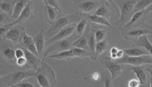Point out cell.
<instances>
[{
    "instance_id": "7402d4cb",
    "label": "cell",
    "mask_w": 152,
    "mask_h": 87,
    "mask_svg": "<svg viewBox=\"0 0 152 87\" xmlns=\"http://www.w3.org/2000/svg\"><path fill=\"white\" fill-rule=\"evenodd\" d=\"M90 29H89V27H87L86 31L82 36H80L79 38L76 40L73 44V47L78 48L84 49L86 51H89V48L88 45V34Z\"/></svg>"
},
{
    "instance_id": "484cf974",
    "label": "cell",
    "mask_w": 152,
    "mask_h": 87,
    "mask_svg": "<svg viewBox=\"0 0 152 87\" xmlns=\"http://www.w3.org/2000/svg\"><path fill=\"white\" fill-rule=\"evenodd\" d=\"M94 14L98 15L99 16L104 17L108 19L111 15V10L110 9L109 4H108L107 2L102 4L96 10Z\"/></svg>"
},
{
    "instance_id": "5b68a950",
    "label": "cell",
    "mask_w": 152,
    "mask_h": 87,
    "mask_svg": "<svg viewBox=\"0 0 152 87\" xmlns=\"http://www.w3.org/2000/svg\"><path fill=\"white\" fill-rule=\"evenodd\" d=\"M35 70H19L8 74L1 75V78L7 87H13L26 78L34 75Z\"/></svg>"
},
{
    "instance_id": "d590c367",
    "label": "cell",
    "mask_w": 152,
    "mask_h": 87,
    "mask_svg": "<svg viewBox=\"0 0 152 87\" xmlns=\"http://www.w3.org/2000/svg\"><path fill=\"white\" fill-rule=\"evenodd\" d=\"M15 25L14 22L10 23L9 24H7L4 25H2L0 27V38L1 39H4V37L6 35L7 33L8 32L10 29Z\"/></svg>"
},
{
    "instance_id": "f546056e",
    "label": "cell",
    "mask_w": 152,
    "mask_h": 87,
    "mask_svg": "<svg viewBox=\"0 0 152 87\" xmlns=\"http://www.w3.org/2000/svg\"><path fill=\"white\" fill-rule=\"evenodd\" d=\"M71 49L72 51L73 56L75 57L84 58L86 57H89L90 58H91V55L90 52L84 49L75 48V47H72Z\"/></svg>"
},
{
    "instance_id": "4316f807",
    "label": "cell",
    "mask_w": 152,
    "mask_h": 87,
    "mask_svg": "<svg viewBox=\"0 0 152 87\" xmlns=\"http://www.w3.org/2000/svg\"><path fill=\"white\" fill-rule=\"evenodd\" d=\"M74 57H75L73 56V52L71 49L64 51L59 52V53L51 55L50 57V58L57 59L59 60H66L68 61H69Z\"/></svg>"
},
{
    "instance_id": "f1b7e54d",
    "label": "cell",
    "mask_w": 152,
    "mask_h": 87,
    "mask_svg": "<svg viewBox=\"0 0 152 87\" xmlns=\"http://www.w3.org/2000/svg\"><path fill=\"white\" fill-rule=\"evenodd\" d=\"M151 4L152 0H138L134 7V13L147 10Z\"/></svg>"
},
{
    "instance_id": "52a82bcc",
    "label": "cell",
    "mask_w": 152,
    "mask_h": 87,
    "mask_svg": "<svg viewBox=\"0 0 152 87\" xmlns=\"http://www.w3.org/2000/svg\"><path fill=\"white\" fill-rule=\"evenodd\" d=\"M121 34L126 40L134 42L142 36L152 34V26L145 23L142 26L128 31H121Z\"/></svg>"
},
{
    "instance_id": "60d3db41",
    "label": "cell",
    "mask_w": 152,
    "mask_h": 87,
    "mask_svg": "<svg viewBox=\"0 0 152 87\" xmlns=\"http://www.w3.org/2000/svg\"><path fill=\"white\" fill-rule=\"evenodd\" d=\"M35 86L33 84L29 82H23V81L20 82L19 83L15 85L14 87H34Z\"/></svg>"
},
{
    "instance_id": "2e32d148",
    "label": "cell",
    "mask_w": 152,
    "mask_h": 87,
    "mask_svg": "<svg viewBox=\"0 0 152 87\" xmlns=\"http://www.w3.org/2000/svg\"><path fill=\"white\" fill-rule=\"evenodd\" d=\"M44 29H41L39 32L35 36L33 37L34 42L35 43V46L38 51V55L40 58H41L44 53V49L46 45V40L45 36Z\"/></svg>"
},
{
    "instance_id": "f6af8a7d",
    "label": "cell",
    "mask_w": 152,
    "mask_h": 87,
    "mask_svg": "<svg viewBox=\"0 0 152 87\" xmlns=\"http://www.w3.org/2000/svg\"><path fill=\"white\" fill-rule=\"evenodd\" d=\"M124 55L125 54H124V50H118V51L117 53V59H119V58H121L122 57H123Z\"/></svg>"
},
{
    "instance_id": "ac0fdd59",
    "label": "cell",
    "mask_w": 152,
    "mask_h": 87,
    "mask_svg": "<svg viewBox=\"0 0 152 87\" xmlns=\"http://www.w3.org/2000/svg\"><path fill=\"white\" fill-rule=\"evenodd\" d=\"M64 15L63 14L60 13L57 9L50 6H45V19L48 23L52 25L59 17Z\"/></svg>"
},
{
    "instance_id": "bcb514c9",
    "label": "cell",
    "mask_w": 152,
    "mask_h": 87,
    "mask_svg": "<svg viewBox=\"0 0 152 87\" xmlns=\"http://www.w3.org/2000/svg\"><path fill=\"white\" fill-rule=\"evenodd\" d=\"M118 51V49L116 47H113L110 49V54H114L117 55V52Z\"/></svg>"
},
{
    "instance_id": "9a60e30c",
    "label": "cell",
    "mask_w": 152,
    "mask_h": 87,
    "mask_svg": "<svg viewBox=\"0 0 152 87\" xmlns=\"http://www.w3.org/2000/svg\"><path fill=\"white\" fill-rule=\"evenodd\" d=\"M22 48L24 51L25 57L27 60L26 67L28 69H31L36 71L41 64L42 59L35 54L32 53V52L29 51V50L23 47H22Z\"/></svg>"
},
{
    "instance_id": "277c9868",
    "label": "cell",
    "mask_w": 152,
    "mask_h": 87,
    "mask_svg": "<svg viewBox=\"0 0 152 87\" xmlns=\"http://www.w3.org/2000/svg\"><path fill=\"white\" fill-rule=\"evenodd\" d=\"M79 37H80L78 36L76 32H75L72 36L66 39H63L57 42L47 45L46 50L45 51L42 57V61H44L48 55L52 52H61L70 50L73 47L74 42Z\"/></svg>"
},
{
    "instance_id": "8d00e7d4",
    "label": "cell",
    "mask_w": 152,
    "mask_h": 87,
    "mask_svg": "<svg viewBox=\"0 0 152 87\" xmlns=\"http://www.w3.org/2000/svg\"><path fill=\"white\" fill-rule=\"evenodd\" d=\"M42 1L44 2L45 6L53 7L56 9H57L58 11H59L60 13L63 14L62 13L61 9L60 8V5L59 4L58 0H42Z\"/></svg>"
},
{
    "instance_id": "603a6c76",
    "label": "cell",
    "mask_w": 152,
    "mask_h": 87,
    "mask_svg": "<svg viewBox=\"0 0 152 87\" xmlns=\"http://www.w3.org/2000/svg\"><path fill=\"white\" fill-rule=\"evenodd\" d=\"M124 54L131 57H137L143 55H150L149 52L146 49L142 47L137 46V48H131L124 49Z\"/></svg>"
},
{
    "instance_id": "ab89813d",
    "label": "cell",
    "mask_w": 152,
    "mask_h": 87,
    "mask_svg": "<svg viewBox=\"0 0 152 87\" xmlns=\"http://www.w3.org/2000/svg\"><path fill=\"white\" fill-rule=\"evenodd\" d=\"M15 56H16V59L18 58H21L22 57L25 56V52L22 48H18L15 49Z\"/></svg>"
},
{
    "instance_id": "d6986e66",
    "label": "cell",
    "mask_w": 152,
    "mask_h": 87,
    "mask_svg": "<svg viewBox=\"0 0 152 87\" xmlns=\"http://www.w3.org/2000/svg\"><path fill=\"white\" fill-rule=\"evenodd\" d=\"M83 16L86 20H88L90 23L94 24H98L107 27L111 26V24L110 23L107 19L102 16H99L95 14H83Z\"/></svg>"
},
{
    "instance_id": "9c48e42d",
    "label": "cell",
    "mask_w": 152,
    "mask_h": 87,
    "mask_svg": "<svg viewBox=\"0 0 152 87\" xmlns=\"http://www.w3.org/2000/svg\"><path fill=\"white\" fill-rule=\"evenodd\" d=\"M114 61L118 63L124 65H131L133 66H140L145 64L152 65V56L151 55H147L137 57H131L124 55L123 57Z\"/></svg>"
},
{
    "instance_id": "7c38bea8",
    "label": "cell",
    "mask_w": 152,
    "mask_h": 87,
    "mask_svg": "<svg viewBox=\"0 0 152 87\" xmlns=\"http://www.w3.org/2000/svg\"><path fill=\"white\" fill-rule=\"evenodd\" d=\"M25 32V29L19 24H15L7 33L4 39L10 40L14 44L19 43L20 39L23 33Z\"/></svg>"
},
{
    "instance_id": "4dcf8cb0",
    "label": "cell",
    "mask_w": 152,
    "mask_h": 87,
    "mask_svg": "<svg viewBox=\"0 0 152 87\" xmlns=\"http://www.w3.org/2000/svg\"><path fill=\"white\" fill-rule=\"evenodd\" d=\"M101 79L104 86L106 87H111L113 86V80L111 78V74L108 70H105L101 75Z\"/></svg>"
},
{
    "instance_id": "836d02e7",
    "label": "cell",
    "mask_w": 152,
    "mask_h": 87,
    "mask_svg": "<svg viewBox=\"0 0 152 87\" xmlns=\"http://www.w3.org/2000/svg\"><path fill=\"white\" fill-rule=\"evenodd\" d=\"M15 20L13 19L12 16L8 15V14L1 11L0 13V26H2L7 24L14 22Z\"/></svg>"
},
{
    "instance_id": "d6a6232c",
    "label": "cell",
    "mask_w": 152,
    "mask_h": 87,
    "mask_svg": "<svg viewBox=\"0 0 152 87\" xmlns=\"http://www.w3.org/2000/svg\"><path fill=\"white\" fill-rule=\"evenodd\" d=\"M87 21L84 18L81 20L79 23H77L76 26V31L75 32L77 34L79 37L82 36L86 31V29L87 28Z\"/></svg>"
},
{
    "instance_id": "ee69618b",
    "label": "cell",
    "mask_w": 152,
    "mask_h": 87,
    "mask_svg": "<svg viewBox=\"0 0 152 87\" xmlns=\"http://www.w3.org/2000/svg\"><path fill=\"white\" fill-rule=\"evenodd\" d=\"M146 71L149 73L150 76H151V78L149 79V87H152V69L151 68H146Z\"/></svg>"
},
{
    "instance_id": "ba28073f",
    "label": "cell",
    "mask_w": 152,
    "mask_h": 87,
    "mask_svg": "<svg viewBox=\"0 0 152 87\" xmlns=\"http://www.w3.org/2000/svg\"><path fill=\"white\" fill-rule=\"evenodd\" d=\"M102 66L108 70L111 74L113 81L120 76L124 68V64L113 61L108 56H105L101 60Z\"/></svg>"
},
{
    "instance_id": "7a4b0ae2",
    "label": "cell",
    "mask_w": 152,
    "mask_h": 87,
    "mask_svg": "<svg viewBox=\"0 0 152 87\" xmlns=\"http://www.w3.org/2000/svg\"><path fill=\"white\" fill-rule=\"evenodd\" d=\"M34 76L41 87H53L57 83L56 75L53 70L42 61L35 71Z\"/></svg>"
},
{
    "instance_id": "83f0119b",
    "label": "cell",
    "mask_w": 152,
    "mask_h": 87,
    "mask_svg": "<svg viewBox=\"0 0 152 87\" xmlns=\"http://www.w3.org/2000/svg\"><path fill=\"white\" fill-rule=\"evenodd\" d=\"M109 48L108 40L105 39L101 42H99L96 43L95 48V57L97 59L100 55L107 51Z\"/></svg>"
},
{
    "instance_id": "5bb4252c",
    "label": "cell",
    "mask_w": 152,
    "mask_h": 87,
    "mask_svg": "<svg viewBox=\"0 0 152 87\" xmlns=\"http://www.w3.org/2000/svg\"><path fill=\"white\" fill-rule=\"evenodd\" d=\"M35 18V16L33 13V3L32 1H30L23 10L18 19L14 21V23L15 24L22 23L34 19Z\"/></svg>"
},
{
    "instance_id": "d4e9b609",
    "label": "cell",
    "mask_w": 152,
    "mask_h": 87,
    "mask_svg": "<svg viewBox=\"0 0 152 87\" xmlns=\"http://www.w3.org/2000/svg\"><path fill=\"white\" fill-rule=\"evenodd\" d=\"M134 43L137 46L142 47L145 48L152 56V44L149 42L147 36L141 37Z\"/></svg>"
},
{
    "instance_id": "1f68e13d",
    "label": "cell",
    "mask_w": 152,
    "mask_h": 87,
    "mask_svg": "<svg viewBox=\"0 0 152 87\" xmlns=\"http://www.w3.org/2000/svg\"><path fill=\"white\" fill-rule=\"evenodd\" d=\"M15 50L11 48H7L3 50L2 53L5 59L10 61H16Z\"/></svg>"
},
{
    "instance_id": "8992f818",
    "label": "cell",
    "mask_w": 152,
    "mask_h": 87,
    "mask_svg": "<svg viewBox=\"0 0 152 87\" xmlns=\"http://www.w3.org/2000/svg\"><path fill=\"white\" fill-rule=\"evenodd\" d=\"M104 0H73V7L83 14H94Z\"/></svg>"
},
{
    "instance_id": "c3c4849f",
    "label": "cell",
    "mask_w": 152,
    "mask_h": 87,
    "mask_svg": "<svg viewBox=\"0 0 152 87\" xmlns=\"http://www.w3.org/2000/svg\"><path fill=\"white\" fill-rule=\"evenodd\" d=\"M4 1V0H0V1Z\"/></svg>"
},
{
    "instance_id": "f35d334b",
    "label": "cell",
    "mask_w": 152,
    "mask_h": 87,
    "mask_svg": "<svg viewBox=\"0 0 152 87\" xmlns=\"http://www.w3.org/2000/svg\"><path fill=\"white\" fill-rule=\"evenodd\" d=\"M128 87H137L140 86V82L138 80H136L135 78L131 79L128 82Z\"/></svg>"
},
{
    "instance_id": "e0dca14e",
    "label": "cell",
    "mask_w": 152,
    "mask_h": 87,
    "mask_svg": "<svg viewBox=\"0 0 152 87\" xmlns=\"http://www.w3.org/2000/svg\"><path fill=\"white\" fill-rule=\"evenodd\" d=\"M19 44L22 47L32 52L34 54L39 57L38 51L35 46V43L34 42L33 38L32 37L28 36L26 33H23L19 41Z\"/></svg>"
},
{
    "instance_id": "e575fe53",
    "label": "cell",
    "mask_w": 152,
    "mask_h": 87,
    "mask_svg": "<svg viewBox=\"0 0 152 87\" xmlns=\"http://www.w3.org/2000/svg\"><path fill=\"white\" fill-rule=\"evenodd\" d=\"M96 42H101L106 39L107 31L106 29H94Z\"/></svg>"
},
{
    "instance_id": "7bdbcfd3",
    "label": "cell",
    "mask_w": 152,
    "mask_h": 87,
    "mask_svg": "<svg viewBox=\"0 0 152 87\" xmlns=\"http://www.w3.org/2000/svg\"><path fill=\"white\" fill-rule=\"evenodd\" d=\"M107 1H109L110 3H111V4H112V6H113V7L114 8V9L116 11V12L117 13V15H118V16H120V11H119V10L117 9V7L116 6V4H115V3L114 2V0H107Z\"/></svg>"
},
{
    "instance_id": "ffe728a7",
    "label": "cell",
    "mask_w": 152,
    "mask_h": 87,
    "mask_svg": "<svg viewBox=\"0 0 152 87\" xmlns=\"http://www.w3.org/2000/svg\"><path fill=\"white\" fill-rule=\"evenodd\" d=\"M88 45L89 48V52L91 55V59L93 61H96L95 57V48L96 45V40L95 39V33L94 29H90L88 34Z\"/></svg>"
},
{
    "instance_id": "6da1fadb",
    "label": "cell",
    "mask_w": 152,
    "mask_h": 87,
    "mask_svg": "<svg viewBox=\"0 0 152 87\" xmlns=\"http://www.w3.org/2000/svg\"><path fill=\"white\" fill-rule=\"evenodd\" d=\"M84 18L83 14L79 11L73 14L63 15L51 25V27L45 32L46 40H48L55 36L61 29L72 23H77Z\"/></svg>"
},
{
    "instance_id": "44dd1931",
    "label": "cell",
    "mask_w": 152,
    "mask_h": 87,
    "mask_svg": "<svg viewBox=\"0 0 152 87\" xmlns=\"http://www.w3.org/2000/svg\"><path fill=\"white\" fill-rule=\"evenodd\" d=\"M18 0H4L0 1L1 11L12 16L14 7Z\"/></svg>"
},
{
    "instance_id": "3957f363",
    "label": "cell",
    "mask_w": 152,
    "mask_h": 87,
    "mask_svg": "<svg viewBox=\"0 0 152 87\" xmlns=\"http://www.w3.org/2000/svg\"><path fill=\"white\" fill-rule=\"evenodd\" d=\"M138 0H116L120 10L119 19L115 25L120 30L128 23L134 14V8Z\"/></svg>"
},
{
    "instance_id": "cb8c5ba5",
    "label": "cell",
    "mask_w": 152,
    "mask_h": 87,
    "mask_svg": "<svg viewBox=\"0 0 152 87\" xmlns=\"http://www.w3.org/2000/svg\"><path fill=\"white\" fill-rule=\"evenodd\" d=\"M31 0H18L13 11L12 18L15 21L18 19L23 10Z\"/></svg>"
},
{
    "instance_id": "74e56055",
    "label": "cell",
    "mask_w": 152,
    "mask_h": 87,
    "mask_svg": "<svg viewBox=\"0 0 152 87\" xmlns=\"http://www.w3.org/2000/svg\"><path fill=\"white\" fill-rule=\"evenodd\" d=\"M26 63H27V60L25 56L16 59V64L18 67H21L26 66Z\"/></svg>"
},
{
    "instance_id": "b9f144b4",
    "label": "cell",
    "mask_w": 152,
    "mask_h": 87,
    "mask_svg": "<svg viewBox=\"0 0 152 87\" xmlns=\"http://www.w3.org/2000/svg\"><path fill=\"white\" fill-rule=\"evenodd\" d=\"M100 78H101V76L99 75V73L96 72H94L92 74V75H91V78H92V80H95V81L98 80Z\"/></svg>"
},
{
    "instance_id": "30bf717a",
    "label": "cell",
    "mask_w": 152,
    "mask_h": 87,
    "mask_svg": "<svg viewBox=\"0 0 152 87\" xmlns=\"http://www.w3.org/2000/svg\"><path fill=\"white\" fill-rule=\"evenodd\" d=\"M149 16V12L147 10H143L134 13L130 21L124 26L121 31H126L134 28L142 26L146 23Z\"/></svg>"
},
{
    "instance_id": "8fae6325",
    "label": "cell",
    "mask_w": 152,
    "mask_h": 87,
    "mask_svg": "<svg viewBox=\"0 0 152 87\" xmlns=\"http://www.w3.org/2000/svg\"><path fill=\"white\" fill-rule=\"evenodd\" d=\"M76 26L77 23H72L61 29L55 36L46 40V45L47 46L50 45L53 42H57L61 40L66 39L67 38L72 36L76 31Z\"/></svg>"
},
{
    "instance_id": "4fadbf2b",
    "label": "cell",
    "mask_w": 152,
    "mask_h": 87,
    "mask_svg": "<svg viewBox=\"0 0 152 87\" xmlns=\"http://www.w3.org/2000/svg\"><path fill=\"white\" fill-rule=\"evenodd\" d=\"M130 70L133 71V72L136 75L137 80L139 81L140 86L145 87H149L150 83L149 80L148 78V75L147 74L146 68L143 66H133L130 68Z\"/></svg>"
},
{
    "instance_id": "7dc6e473",
    "label": "cell",
    "mask_w": 152,
    "mask_h": 87,
    "mask_svg": "<svg viewBox=\"0 0 152 87\" xmlns=\"http://www.w3.org/2000/svg\"><path fill=\"white\" fill-rule=\"evenodd\" d=\"M147 10L148 12H152V4H151L150 6H149L148 8H147Z\"/></svg>"
}]
</instances>
